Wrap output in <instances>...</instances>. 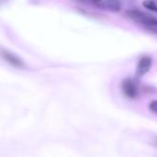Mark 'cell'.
I'll list each match as a JSON object with an SVG mask.
<instances>
[{"label": "cell", "instance_id": "6da1fadb", "mask_svg": "<svg viewBox=\"0 0 157 157\" xmlns=\"http://www.w3.org/2000/svg\"><path fill=\"white\" fill-rule=\"evenodd\" d=\"M126 15L137 23L143 24L151 29L157 28V18L139 9H129L126 11Z\"/></svg>", "mask_w": 157, "mask_h": 157}, {"label": "cell", "instance_id": "7a4b0ae2", "mask_svg": "<svg viewBox=\"0 0 157 157\" xmlns=\"http://www.w3.org/2000/svg\"><path fill=\"white\" fill-rule=\"evenodd\" d=\"M121 90L123 94L131 99L136 98L139 95V87L137 83L132 78H126L121 83Z\"/></svg>", "mask_w": 157, "mask_h": 157}, {"label": "cell", "instance_id": "3957f363", "mask_svg": "<svg viewBox=\"0 0 157 157\" xmlns=\"http://www.w3.org/2000/svg\"><path fill=\"white\" fill-rule=\"evenodd\" d=\"M92 5L109 11L117 12L121 10L120 0H92Z\"/></svg>", "mask_w": 157, "mask_h": 157}, {"label": "cell", "instance_id": "277c9868", "mask_svg": "<svg viewBox=\"0 0 157 157\" xmlns=\"http://www.w3.org/2000/svg\"><path fill=\"white\" fill-rule=\"evenodd\" d=\"M152 63H153V60L150 56H143L138 62L136 72H135V76L137 78H140L144 76V75H146L150 71L152 67Z\"/></svg>", "mask_w": 157, "mask_h": 157}, {"label": "cell", "instance_id": "5b68a950", "mask_svg": "<svg viewBox=\"0 0 157 157\" xmlns=\"http://www.w3.org/2000/svg\"><path fill=\"white\" fill-rule=\"evenodd\" d=\"M1 55L3 57V59L6 60L12 66L17 67V68H24L25 67L24 62L18 56H17L16 54L12 53L9 51H6L5 49H2L1 50Z\"/></svg>", "mask_w": 157, "mask_h": 157}, {"label": "cell", "instance_id": "8992f818", "mask_svg": "<svg viewBox=\"0 0 157 157\" xmlns=\"http://www.w3.org/2000/svg\"><path fill=\"white\" fill-rule=\"evenodd\" d=\"M143 5L146 9L157 13V4L155 1H154V0H144L143 2Z\"/></svg>", "mask_w": 157, "mask_h": 157}, {"label": "cell", "instance_id": "52a82bcc", "mask_svg": "<svg viewBox=\"0 0 157 157\" xmlns=\"http://www.w3.org/2000/svg\"><path fill=\"white\" fill-rule=\"evenodd\" d=\"M149 109H150V110H151L152 112H154V113H156L157 114V100L153 101V102L150 104V106H149Z\"/></svg>", "mask_w": 157, "mask_h": 157}, {"label": "cell", "instance_id": "ba28073f", "mask_svg": "<svg viewBox=\"0 0 157 157\" xmlns=\"http://www.w3.org/2000/svg\"><path fill=\"white\" fill-rule=\"evenodd\" d=\"M78 2H81V3H89V4H92V0H76Z\"/></svg>", "mask_w": 157, "mask_h": 157}]
</instances>
